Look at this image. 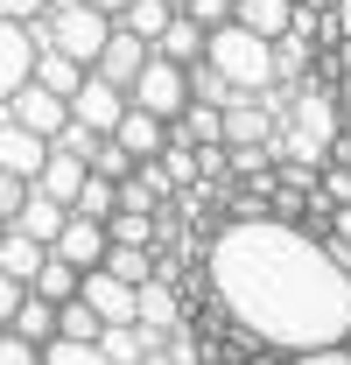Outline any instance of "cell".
Segmentation results:
<instances>
[{"mask_svg":"<svg viewBox=\"0 0 351 365\" xmlns=\"http://www.w3.org/2000/svg\"><path fill=\"white\" fill-rule=\"evenodd\" d=\"M204 288L239 337L295 359H345L351 267L281 211H225L204 239Z\"/></svg>","mask_w":351,"mask_h":365,"instance_id":"cell-1","label":"cell"},{"mask_svg":"<svg viewBox=\"0 0 351 365\" xmlns=\"http://www.w3.org/2000/svg\"><path fill=\"white\" fill-rule=\"evenodd\" d=\"M204 63H218L225 78H232V91H239V98H253V91L274 85V36H253V29L232 14V21H218V29H211Z\"/></svg>","mask_w":351,"mask_h":365,"instance_id":"cell-2","label":"cell"},{"mask_svg":"<svg viewBox=\"0 0 351 365\" xmlns=\"http://www.w3.org/2000/svg\"><path fill=\"white\" fill-rule=\"evenodd\" d=\"M127 98L133 106H148V113H162V120H176L183 106H190V63H176V56H148L141 63V78L127 85Z\"/></svg>","mask_w":351,"mask_h":365,"instance_id":"cell-3","label":"cell"},{"mask_svg":"<svg viewBox=\"0 0 351 365\" xmlns=\"http://www.w3.org/2000/svg\"><path fill=\"white\" fill-rule=\"evenodd\" d=\"M120 113H127V85H113V78L85 71V85L71 91V120H85L91 134H113V127H120Z\"/></svg>","mask_w":351,"mask_h":365,"instance_id":"cell-4","label":"cell"},{"mask_svg":"<svg viewBox=\"0 0 351 365\" xmlns=\"http://www.w3.org/2000/svg\"><path fill=\"white\" fill-rule=\"evenodd\" d=\"M29 78H36V29L14 21V14H0V106H7V91H21Z\"/></svg>","mask_w":351,"mask_h":365,"instance_id":"cell-5","label":"cell"},{"mask_svg":"<svg viewBox=\"0 0 351 365\" xmlns=\"http://www.w3.org/2000/svg\"><path fill=\"white\" fill-rule=\"evenodd\" d=\"M0 113H14V120H21V127H36V134H56V127L71 120V98H63V91H49L43 78H29L21 91H7V106H0Z\"/></svg>","mask_w":351,"mask_h":365,"instance_id":"cell-6","label":"cell"},{"mask_svg":"<svg viewBox=\"0 0 351 365\" xmlns=\"http://www.w3.org/2000/svg\"><path fill=\"white\" fill-rule=\"evenodd\" d=\"M148 56H155V43H148V36H133L127 21L113 14V36H106V49H98V63H91V71H98V78H113V85H133Z\"/></svg>","mask_w":351,"mask_h":365,"instance_id":"cell-7","label":"cell"},{"mask_svg":"<svg viewBox=\"0 0 351 365\" xmlns=\"http://www.w3.org/2000/svg\"><path fill=\"white\" fill-rule=\"evenodd\" d=\"M106 246H113V232H106V218H91V211H71L49 253H63L71 267L85 274V267H98V260H106Z\"/></svg>","mask_w":351,"mask_h":365,"instance_id":"cell-8","label":"cell"},{"mask_svg":"<svg viewBox=\"0 0 351 365\" xmlns=\"http://www.w3.org/2000/svg\"><path fill=\"white\" fill-rule=\"evenodd\" d=\"M49 155V134H36V127H21L14 113H0V169H14V176L36 182V169H43Z\"/></svg>","mask_w":351,"mask_h":365,"instance_id":"cell-9","label":"cell"},{"mask_svg":"<svg viewBox=\"0 0 351 365\" xmlns=\"http://www.w3.org/2000/svg\"><path fill=\"white\" fill-rule=\"evenodd\" d=\"M133 323H148L155 337H169L176 323H183V295L169 288V274H155V281L133 288Z\"/></svg>","mask_w":351,"mask_h":365,"instance_id":"cell-10","label":"cell"},{"mask_svg":"<svg viewBox=\"0 0 351 365\" xmlns=\"http://www.w3.org/2000/svg\"><path fill=\"white\" fill-rule=\"evenodd\" d=\"M63 218H71V204H63V197H49L43 182H29V197H21V211H14L7 225H21L29 239H43V246H56V232H63Z\"/></svg>","mask_w":351,"mask_h":365,"instance_id":"cell-11","label":"cell"},{"mask_svg":"<svg viewBox=\"0 0 351 365\" xmlns=\"http://www.w3.org/2000/svg\"><path fill=\"white\" fill-rule=\"evenodd\" d=\"M78 288H85V302H91L106 323H133V281H120L113 267H85Z\"/></svg>","mask_w":351,"mask_h":365,"instance_id":"cell-12","label":"cell"},{"mask_svg":"<svg viewBox=\"0 0 351 365\" xmlns=\"http://www.w3.org/2000/svg\"><path fill=\"white\" fill-rule=\"evenodd\" d=\"M267 140H274V113L260 106V91L232 98L225 106V148H267Z\"/></svg>","mask_w":351,"mask_h":365,"instance_id":"cell-13","label":"cell"},{"mask_svg":"<svg viewBox=\"0 0 351 365\" xmlns=\"http://www.w3.org/2000/svg\"><path fill=\"white\" fill-rule=\"evenodd\" d=\"M113 134L127 140V155H133V162H148V155H162V148H169V120L127 98V113H120V127H113Z\"/></svg>","mask_w":351,"mask_h":365,"instance_id":"cell-14","label":"cell"},{"mask_svg":"<svg viewBox=\"0 0 351 365\" xmlns=\"http://www.w3.org/2000/svg\"><path fill=\"white\" fill-rule=\"evenodd\" d=\"M91 176V162L78 155V148H56L49 140V155H43V169H36V182H43L49 197H63V204H78V182Z\"/></svg>","mask_w":351,"mask_h":365,"instance_id":"cell-15","label":"cell"},{"mask_svg":"<svg viewBox=\"0 0 351 365\" xmlns=\"http://www.w3.org/2000/svg\"><path fill=\"white\" fill-rule=\"evenodd\" d=\"M204 43H211V29H204L190 7H176V21L155 36V49H162V56H176V63H204Z\"/></svg>","mask_w":351,"mask_h":365,"instance_id":"cell-16","label":"cell"},{"mask_svg":"<svg viewBox=\"0 0 351 365\" xmlns=\"http://www.w3.org/2000/svg\"><path fill=\"white\" fill-rule=\"evenodd\" d=\"M43 260H49V246H43V239H29L21 225H7V232H0V267L14 274V281H36V267H43Z\"/></svg>","mask_w":351,"mask_h":365,"instance_id":"cell-17","label":"cell"},{"mask_svg":"<svg viewBox=\"0 0 351 365\" xmlns=\"http://www.w3.org/2000/svg\"><path fill=\"white\" fill-rule=\"evenodd\" d=\"M232 14L253 29V36H281L295 21V0H232Z\"/></svg>","mask_w":351,"mask_h":365,"instance_id":"cell-18","label":"cell"},{"mask_svg":"<svg viewBox=\"0 0 351 365\" xmlns=\"http://www.w3.org/2000/svg\"><path fill=\"white\" fill-rule=\"evenodd\" d=\"M85 71H91V63H78V56H63V49H36V78H43L49 91H63V98H71V91L85 85Z\"/></svg>","mask_w":351,"mask_h":365,"instance_id":"cell-19","label":"cell"},{"mask_svg":"<svg viewBox=\"0 0 351 365\" xmlns=\"http://www.w3.org/2000/svg\"><path fill=\"white\" fill-rule=\"evenodd\" d=\"M56 330H63V337H85V344H98L106 317L91 309V302H85V288H78V295H63V302H56Z\"/></svg>","mask_w":351,"mask_h":365,"instance_id":"cell-20","label":"cell"},{"mask_svg":"<svg viewBox=\"0 0 351 365\" xmlns=\"http://www.w3.org/2000/svg\"><path fill=\"white\" fill-rule=\"evenodd\" d=\"M7 323H14L21 337H36V344H43V337H56V302L29 288V295H21V309H14V317H7Z\"/></svg>","mask_w":351,"mask_h":365,"instance_id":"cell-21","label":"cell"},{"mask_svg":"<svg viewBox=\"0 0 351 365\" xmlns=\"http://www.w3.org/2000/svg\"><path fill=\"white\" fill-rule=\"evenodd\" d=\"M78 281H85V274L71 267L63 253H49L43 267H36V281H29V288H36V295H49V302H63V295H78Z\"/></svg>","mask_w":351,"mask_h":365,"instance_id":"cell-22","label":"cell"},{"mask_svg":"<svg viewBox=\"0 0 351 365\" xmlns=\"http://www.w3.org/2000/svg\"><path fill=\"white\" fill-rule=\"evenodd\" d=\"M120 21H127L133 36H148V43H155V36L176 21V7H169V0H127V7H120Z\"/></svg>","mask_w":351,"mask_h":365,"instance_id":"cell-23","label":"cell"},{"mask_svg":"<svg viewBox=\"0 0 351 365\" xmlns=\"http://www.w3.org/2000/svg\"><path fill=\"white\" fill-rule=\"evenodd\" d=\"M71 211H91V218H113V211H120V182L91 169V176L78 182V204H71Z\"/></svg>","mask_w":351,"mask_h":365,"instance_id":"cell-24","label":"cell"},{"mask_svg":"<svg viewBox=\"0 0 351 365\" xmlns=\"http://www.w3.org/2000/svg\"><path fill=\"white\" fill-rule=\"evenodd\" d=\"M106 232H113L120 246H155V211H133V204H120V211L106 218Z\"/></svg>","mask_w":351,"mask_h":365,"instance_id":"cell-25","label":"cell"},{"mask_svg":"<svg viewBox=\"0 0 351 365\" xmlns=\"http://www.w3.org/2000/svg\"><path fill=\"white\" fill-rule=\"evenodd\" d=\"M36 359H43V344H36V337H21L14 323H0V365H36Z\"/></svg>","mask_w":351,"mask_h":365,"instance_id":"cell-26","label":"cell"},{"mask_svg":"<svg viewBox=\"0 0 351 365\" xmlns=\"http://www.w3.org/2000/svg\"><path fill=\"white\" fill-rule=\"evenodd\" d=\"M21 197H29V176L0 169V218H14V211H21Z\"/></svg>","mask_w":351,"mask_h":365,"instance_id":"cell-27","label":"cell"},{"mask_svg":"<svg viewBox=\"0 0 351 365\" xmlns=\"http://www.w3.org/2000/svg\"><path fill=\"white\" fill-rule=\"evenodd\" d=\"M351 36V0H330V14H323V43H345Z\"/></svg>","mask_w":351,"mask_h":365,"instance_id":"cell-28","label":"cell"},{"mask_svg":"<svg viewBox=\"0 0 351 365\" xmlns=\"http://www.w3.org/2000/svg\"><path fill=\"white\" fill-rule=\"evenodd\" d=\"M21 295H29V281H14V274L0 267V323H7L14 309H21Z\"/></svg>","mask_w":351,"mask_h":365,"instance_id":"cell-29","label":"cell"},{"mask_svg":"<svg viewBox=\"0 0 351 365\" xmlns=\"http://www.w3.org/2000/svg\"><path fill=\"white\" fill-rule=\"evenodd\" d=\"M190 14H197L204 29H218V21H232V0H190Z\"/></svg>","mask_w":351,"mask_h":365,"instance_id":"cell-30","label":"cell"},{"mask_svg":"<svg viewBox=\"0 0 351 365\" xmlns=\"http://www.w3.org/2000/svg\"><path fill=\"white\" fill-rule=\"evenodd\" d=\"M49 0H0V14H14V21H36Z\"/></svg>","mask_w":351,"mask_h":365,"instance_id":"cell-31","label":"cell"},{"mask_svg":"<svg viewBox=\"0 0 351 365\" xmlns=\"http://www.w3.org/2000/svg\"><path fill=\"white\" fill-rule=\"evenodd\" d=\"M91 7H98V14H120V7H127V0H91Z\"/></svg>","mask_w":351,"mask_h":365,"instance_id":"cell-32","label":"cell"},{"mask_svg":"<svg viewBox=\"0 0 351 365\" xmlns=\"http://www.w3.org/2000/svg\"><path fill=\"white\" fill-rule=\"evenodd\" d=\"M345 359H351V330H345Z\"/></svg>","mask_w":351,"mask_h":365,"instance_id":"cell-33","label":"cell"},{"mask_svg":"<svg viewBox=\"0 0 351 365\" xmlns=\"http://www.w3.org/2000/svg\"><path fill=\"white\" fill-rule=\"evenodd\" d=\"M169 7H190V0H169Z\"/></svg>","mask_w":351,"mask_h":365,"instance_id":"cell-34","label":"cell"},{"mask_svg":"<svg viewBox=\"0 0 351 365\" xmlns=\"http://www.w3.org/2000/svg\"><path fill=\"white\" fill-rule=\"evenodd\" d=\"M0 232H7V218H0Z\"/></svg>","mask_w":351,"mask_h":365,"instance_id":"cell-35","label":"cell"}]
</instances>
